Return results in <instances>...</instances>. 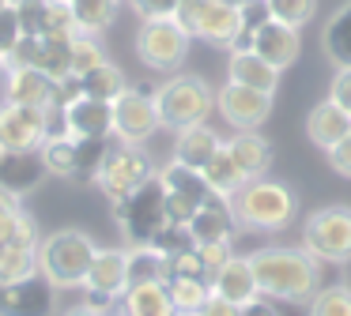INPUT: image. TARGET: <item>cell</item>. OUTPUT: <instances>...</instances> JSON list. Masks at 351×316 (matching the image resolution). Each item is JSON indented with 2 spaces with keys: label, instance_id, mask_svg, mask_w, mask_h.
<instances>
[{
  "label": "cell",
  "instance_id": "cell-1",
  "mask_svg": "<svg viewBox=\"0 0 351 316\" xmlns=\"http://www.w3.org/2000/svg\"><path fill=\"white\" fill-rule=\"evenodd\" d=\"M253 275H257L261 298L272 301H291V305H310L317 298V278H321V263L306 252L302 245L298 248H261L257 256H250Z\"/></svg>",
  "mask_w": 351,
  "mask_h": 316
},
{
  "label": "cell",
  "instance_id": "cell-2",
  "mask_svg": "<svg viewBox=\"0 0 351 316\" xmlns=\"http://www.w3.org/2000/svg\"><path fill=\"white\" fill-rule=\"evenodd\" d=\"M95 252H99V245L84 230H53L38 245V271L57 290H72V286H84Z\"/></svg>",
  "mask_w": 351,
  "mask_h": 316
},
{
  "label": "cell",
  "instance_id": "cell-3",
  "mask_svg": "<svg viewBox=\"0 0 351 316\" xmlns=\"http://www.w3.org/2000/svg\"><path fill=\"white\" fill-rule=\"evenodd\" d=\"M230 207H234V218L250 230H265V233H276L295 218V192L280 181H245L234 196H230Z\"/></svg>",
  "mask_w": 351,
  "mask_h": 316
},
{
  "label": "cell",
  "instance_id": "cell-4",
  "mask_svg": "<svg viewBox=\"0 0 351 316\" xmlns=\"http://www.w3.org/2000/svg\"><path fill=\"white\" fill-rule=\"evenodd\" d=\"M114 218H117V226H121V237L129 241V248L152 245L155 233L170 222V215H167V185L159 181V173H155L152 181H144L136 192H129L125 200H117L114 203Z\"/></svg>",
  "mask_w": 351,
  "mask_h": 316
},
{
  "label": "cell",
  "instance_id": "cell-5",
  "mask_svg": "<svg viewBox=\"0 0 351 316\" xmlns=\"http://www.w3.org/2000/svg\"><path fill=\"white\" fill-rule=\"evenodd\" d=\"M155 109H159L162 128L182 132L208 120V113L215 109V90L200 75H174L155 90Z\"/></svg>",
  "mask_w": 351,
  "mask_h": 316
},
{
  "label": "cell",
  "instance_id": "cell-6",
  "mask_svg": "<svg viewBox=\"0 0 351 316\" xmlns=\"http://www.w3.org/2000/svg\"><path fill=\"white\" fill-rule=\"evenodd\" d=\"M302 248L317 263H348L351 260V207L332 203L306 218L302 226Z\"/></svg>",
  "mask_w": 351,
  "mask_h": 316
},
{
  "label": "cell",
  "instance_id": "cell-7",
  "mask_svg": "<svg viewBox=\"0 0 351 316\" xmlns=\"http://www.w3.org/2000/svg\"><path fill=\"white\" fill-rule=\"evenodd\" d=\"M64 132L61 109H34V105H0V143L4 150H42L49 135Z\"/></svg>",
  "mask_w": 351,
  "mask_h": 316
},
{
  "label": "cell",
  "instance_id": "cell-8",
  "mask_svg": "<svg viewBox=\"0 0 351 316\" xmlns=\"http://www.w3.org/2000/svg\"><path fill=\"white\" fill-rule=\"evenodd\" d=\"M189 42V30L178 19H144L136 30V57L155 72H174L182 68Z\"/></svg>",
  "mask_w": 351,
  "mask_h": 316
},
{
  "label": "cell",
  "instance_id": "cell-9",
  "mask_svg": "<svg viewBox=\"0 0 351 316\" xmlns=\"http://www.w3.org/2000/svg\"><path fill=\"white\" fill-rule=\"evenodd\" d=\"M152 177H155L152 158H147L140 147H132V143H117V147H110V155H106V162H102L95 185L117 203L129 192H136V188L144 185V181H152Z\"/></svg>",
  "mask_w": 351,
  "mask_h": 316
},
{
  "label": "cell",
  "instance_id": "cell-10",
  "mask_svg": "<svg viewBox=\"0 0 351 316\" xmlns=\"http://www.w3.org/2000/svg\"><path fill=\"white\" fill-rule=\"evenodd\" d=\"M159 181L167 185V215H170V222L189 226V218L197 215V207H204L212 196H219L204 181V173L193 170V166H182V162H167L159 170Z\"/></svg>",
  "mask_w": 351,
  "mask_h": 316
},
{
  "label": "cell",
  "instance_id": "cell-11",
  "mask_svg": "<svg viewBox=\"0 0 351 316\" xmlns=\"http://www.w3.org/2000/svg\"><path fill=\"white\" fill-rule=\"evenodd\" d=\"M84 290L87 305L99 308V313H110V305L129 290V252L125 248H99L84 278Z\"/></svg>",
  "mask_w": 351,
  "mask_h": 316
},
{
  "label": "cell",
  "instance_id": "cell-12",
  "mask_svg": "<svg viewBox=\"0 0 351 316\" xmlns=\"http://www.w3.org/2000/svg\"><path fill=\"white\" fill-rule=\"evenodd\" d=\"M159 109H155V94L140 87H125L121 94L114 98V135L121 143H132L140 147L144 140H152L159 132Z\"/></svg>",
  "mask_w": 351,
  "mask_h": 316
},
{
  "label": "cell",
  "instance_id": "cell-13",
  "mask_svg": "<svg viewBox=\"0 0 351 316\" xmlns=\"http://www.w3.org/2000/svg\"><path fill=\"white\" fill-rule=\"evenodd\" d=\"M215 109H219V117L227 120L230 128L253 132V128H261L268 120V113H272V94L227 79L219 90H215Z\"/></svg>",
  "mask_w": 351,
  "mask_h": 316
},
{
  "label": "cell",
  "instance_id": "cell-14",
  "mask_svg": "<svg viewBox=\"0 0 351 316\" xmlns=\"http://www.w3.org/2000/svg\"><path fill=\"white\" fill-rule=\"evenodd\" d=\"M8 68H38L49 79L72 75V38H19L4 60Z\"/></svg>",
  "mask_w": 351,
  "mask_h": 316
},
{
  "label": "cell",
  "instance_id": "cell-15",
  "mask_svg": "<svg viewBox=\"0 0 351 316\" xmlns=\"http://www.w3.org/2000/svg\"><path fill=\"white\" fill-rule=\"evenodd\" d=\"M57 286L42 271L0 286V316H53Z\"/></svg>",
  "mask_w": 351,
  "mask_h": 316
},
{
  "label": "cell",
  "instance_id": "cell-16",
  "mask_svg": "<svg viewBox=\"0 0 351 316\" xmlns=\"http://www.w3.org/2000/svg\"><path fill=\"white\" fill-rule=\"evenodd\" d=\"M61 124L64 135H72V140H110L114 135V102L80 94L76 102L61 109Z\"/></svg>",
  "mask_w": 351,
  "mask_h": 316
},
{
  "label": "cell",
  "instance_id": "cell-17",
  "mask_svg": "<svg viewBox=\"0 0 351 316\" xmlns=\"http://www.w3.org/2000/svg\"><path fill=\"white\" fill-rule=\"evenodd\" d=\"M38 245H42L38 226H34V218L27 215L23 222H19L16 237L0 248V286L16 282V278H27V275L38 271Z\"/></svg>",
  "mask_w": 351,
  "mask_h": 316
},
{
  "label": "cell",
  "instance_id": "cell-18",
  "mask_svg": "<svg viewBox=\"0 0 351 316\" xmlns=\"http://www.w3.org/2000/svg\"><path fill=\"white\" fill-rule=\"evenodd\" d=\"M250 49L261 53L268 64L283 72V68H291L298 60V53H302V38H298V27H287V23H280V19H268V23H261V27L253 30Z\"/></svg>",
  "mask_w": 351,
  "mask_h": 316
},
{
  "label": "cell",
  "instance_id": "cell-19",
  "mask_svg": "<svg viewBox=\"0 0 351 316\" xmlns=\"http://www.w3.org/2000/svg\"><path fill=\"white\" fill-rule=\"evenodd\" d=\"M212 293H219L223 301H230V305H238V308L257 301L261 286H257V275H253L250 256H230V260L212 275Z\"/></svg>",
  "mask_w": 351,
  "mask_h": 316
},
{
  "label": "cell",
  "instance_id": "cell-20",
  "mask_svg": "<svg viewBox=\"0 0 351 316\" xmlns=\"http://www.w3.org/2000/svg\"><path fill=\"white\" fill-rule=\"evenodd\" d=\"M193 38L215 45V49H234L238 38H242V12L219 4V0H208V8L200 12L197 27H193Z\"/></svg>",
  "mask_w": 351,
  "mask_h": 316
},
{
  "label": "cell",
  "instance_id": "cell-21",
  "mask_svg": "<svg viewBox=\"0 0 351 316\" xmlns=\"http://www.w3.org/2000/svg\"><path fill=\"white\" fill-rule=\"evenodd\" d=\"M234 207L230 196H212L204 207H197V215L189 218V233L197 245H215V241H230L234 237Z\"/></svg>",
  "mask_w": 351,
  "mask_h": 316
},
{
  "label": "cell",
  "instance_id": "cell-22",
  "mask_svg": "<svg viewBox=\"0 0 351 316\" xmlns=\"http://www.w3.org/2000/svg\"><path fill=\"white\" fill-rule=\"evenodd\" d=\"M4 98L16 105H34V109H53V83L38 68H8L4 75Z\"/></svg>",
  "mask_w": 351,
  "mask_h": 316
},
{
  "label": "cell",
  "instance_id": "cell-23",
  "mask_svg": "<svg viewBox=\"0 0 351 316\" xmlns=\"http://www.w3.org/2000/svg\"><path fill=\"white\" fill-rule=\"evenodd\" d=\"M227 79L242 83V87H253V90H265V94H276V87H280V68H272L253 49H230Z\"/></svg>",
  "mask_w": 351,
  "mask_h": 316
},
{
  "label": "cell",
  "instance_id": "cell-24",
  "mask_svg": "<svg viewBox=\"0 0 351 316\" xmlns=\"http://www.w3.org/2000/svg\"><path fill=\"white\" fill-rule=\"evenodd\" d=\"M46 173L49 170L38 150H8L4 162H0V188H8L12 196H23L31 188H38Z\"/></svg>",
  "mask_w": 351,
  "mask_h": 316
},
{
  "label": "cell",
  "instance_id": "cell-25",
  "mask_svg": "<svg viewBox=\"0 0 351 316\" xmlns=\"http://www.w3.org/2000/svg\"><path fill=\"white\" fill-rule=\"evenodd\" d=\"M348 132H351V113H343L340 105L328 102V98L313 105L310 117H306V135H310V143L321 150H332Z\"/></svg>",
  "mask_w": 351,
  "mask_h": 316
},
{
  "label": "cell",
  "instance_id": "cell-26",
  "mask_svg": "<svg viewBox=\"0 0 351 316\" xmlns=\"http://www.w3.org/2000/svg\"><path fill=\"white\" fill-rule=\"evenodd\" d=\"M227 150L234 155V162H238V170L245 173V181L265 177L268 166H272V143H268L257 128H253V132H234L227 140Z\"/></svg>",
  "mask_w": 351,
  "mask_h": 316
},
{
  "label": "cell",
  "instance_id": "cell-27",
  "mask_svg": "<svg viewBox=\"0 0 351 316\" xmlns=\"http://www.w3.org/2000/svg\"><path fill=\"white\" fill-rule=\"evenodd\" d=\"M219 147H223V140H219L215 128H208V124L182 128V132H178V143H174V162L193 166V170H204Z\"/></svg>",
  "mask_w": 351,
  "mask_h": 316
},
{
  "label": "cell",
  "instance_id": "cell-28",
  "mask_svg": "<svg viewBox=\"0 0 351 316\" xmlns=\"http://www.w3.org/2000/svg\"><path fill=\"white\" fill-rule=\"evenodd\" d=\"M121 316H178L170 305L167 282H144V286H129L121 293Z\"/></svg>",
  "mask_w": 351,
  "mask_h": 316
},
{
  "label": "cell",
  "instance_id": "cell-29",
  "mask_svg": "<svg viewBox=\"0 0 351 316\" xmlns=\"http://www.w3.org/2000/svg\"><path fill=\"white\" fill-rule=\"evenodd\" d=\"M321 49L336 68H351V0L328 15L325 30H321Z\"/></svg>",
  "mask_w": 351,
  "mask_h": 316
},
{
  "label": "cell",
  "instance_id": "cell-30",
  "mask_svg": "<svg viewBox=\"0 0 351 316\" xmlns=\"http://www.w3.org/2000/svg\"><path fill=\"white\" fill-rule=\"evenodd\" d=\"M69 8H72V19H76L80 34H102L117 19L121 0H72Z\"/></svg>",
  "mask_w": 351,
  "mask_h": 316
},
{
  "label": "cell",
  "instance_id": "cell-31",
  "mask_svg": "<svg viewBox=\"0 0 351 316\" xmlns=\"http://www.w3.org/2000/svg\"><path fill=\"white\" fill-rule=\"evenodd\" d=\"M200 173H204V181H208V185H212L219 196H234L238 188L245 185V173L238 170V162H234V155L227 150V143L215 150V158H212V162H208Z\"/></svg>",
  "mask_w": 351,
  "mask_h": 316
},
{
  "label": "cell",
  "instance_id": "cell-32",
  "mask_svg": "<svg viewBox=\"0 0 351 316\" xmlns=\"http://www.w3.org/2000/svg\"><path fill=\"white\" fill-rule=\"evenodd\" d=\"M167 293L178 316H197L200 305L212 298V282H204V278H167Z\"/></svg>",
  "mask_w": 351,
  "mask_h": 316
},
{
  "label": "cell",
  "instance_id": "cell-33",
  "mask_svg": "<svg viewBox=\"0 0 351 316\" xmlns=\"http://www.w3.org/2000/svg\"><path fill=\"white\" fill-rule=\"evenodd\" d=\"M144 282H167V256L159 248H129V286Z\"/></svg>",
  "mask_w": 351,
  "mask_h": 316
},
{
  "label": "cell",
  "instance_id": "cell-34",
  "mask_svg": "<svg viewBox=\"0 0 351 316\" xmlns=\"http://www.w3.org/2000/svg\"><path fill=\"white\" fill-rule=\"evenodd\" d=\"M38 155H42V162H46V170L53 173V177L72 181V173H76V140H72V135H64V132L49 135Z\"/></svg>",
  "mask_w": 351,
  "mask_h": 316
},
{
  "label": "cell",
  "instance_id": "cell-35",
  "mask_svg": "<svg viewBox=\"0 0 351 316\" xmlns=\"http://www.w3.org/2000/svg\"><path fill=\"white\" fill-rule=\"evenodd\" d=\"M80 87H84V94L87 98H102V102H114L117 94H121L129 83H125V75H121V68L117 64H99L95 72H87V75H80Z\"/></svg>",
  "mask_w": 351,
  "mask_h": 316
},
{
  "label": "cell",
  "instance_id": "cell-36",
  "mask_svg": "<svg viewBox=\"0 0 351 316\" xmlns=\"http://www.w3.org/2000/svg\"><path fill=\"white\" fill-rule=\"evenodd\" d=\"M110 147H114L110 140H76V173H72V181H95L99 177Z\"/></svg>",
  "mask_w": 351,
  "mask_h": 316
},
{
  "label": "cell",
  "instance_id": "cell-37",
  "mask_svg": "<svg viewBox=\"0 0 351 316\" xmlns=\"http://www.w3.org/2000/svg\"><path fill=\"white\" fill-rule=\"evenodd\" d=\"M310 316H351V286L336 282L317 290V298L310 301Z\"/></svg>",
  "mask_w": 351,
  "mask_h": 316
},
{
  "label": "cell",
  "instance_id": "cell-38",
  "mask_svg": "<svg viewBox=\"0 0 351 316\" xmlns=\"http://www.w3.org/2000/svg\"><path fill=\"white\" fill-rule=\"evenodd\" d=\"M99 64H106V53H102V45L95 42V34H76L72 38V75H87L95 72Z\"/></svg>",
  "mask_w": 351,
  "mask_h": 316
},
{
  "label": "cell",
  "instance_id": "cell-39",
  "mask_svg": "<svg viewBox=\"0 0 351 316\" xmlns=\"http://www.w3.org/2000/svg\"><path fill=\"white\" fill-rule=\"evenodd\" d=\"M167 278H204V282H212V271H208L200 248L193 245L178 256H167Z\"/></svg>",
  "mask_w": 351,
  "mask_h": 316
},
{
  "label": "cell",
  "instance_id": "cell-40",
  "mask_svg": "<svg viewBox=\"0 0 351 316\" xmlns=\"http://www.w3.org/2000/svg\"><path fill=\"white\" fill-rule=\"evenodd\" d=\"M268 12L287 27H306L317 12V0H268Z\"/></svg>",
  "mask_w": 351,
  "mask_h": 316
},
{
  "label": "cell",
  "instance_id": "cell-41",
  "mask_svg": "<svg viewBox=\"0 0 351 316\" xmlns=\"http://www.w3.org/2000/svg\"><path fill=\"white\" fill-rule=\"evenodd\" d=\"M193 245H197V241H193V233H189L185 222H167L152 241V248H159L162 256H178V252H185V248H193Z\"/></svg>",
  "mask_w": 351,
  "mask_h": 316
},
{
  "label": "cell",
  "instance_id": "cell-42",
  "mask_svg": "<svg viewBox=\"0 0 351 316\" xmlns=\"http://www.w3.org/2000/svg\"><path fill=\"white\" fill-rule=\"evenodd\" d=\"M27 218V211L19 207V196H12L8 188H0V248L16 237L19 222Z\"/></svg>",
  "mask_w": 351,
  "mask_h": 316
},
{
  "label": "cell",
  "instance_id": "cell-43",
  "mask_svg": "<svg viewBox=\"0 0 351 316\" xmlns=\"http://www.w3.org/2000/svg\"><path fill=\"white\" fill-rule=\"evenodd\" d=\"M19 38H23V30H19L16 4H8L4 12H0V57H4V60H8V53L19 45Z\"/></svg>",
  "mask_w": 351,
  "mask_h": 316
},
{
  "label": "cell",
  "instance_id": "cell-44",
  "mask_svg": "<svg viewBox=\"0 0 351 316\" xmlns=\"http://www.w3.org/2000/svg\"><path fill=\"white\" fill-rule=\"evenodd\" d=\"M129 4L140 19H174L182 0H129Z\"/></svg>",
  "mask_w": 351,
  "mask_h": 316
},
{
  "label": "cell",
  "instance_id": "cell-45",
  "mask_svg": "<svg viewBox=\"0 0 351 316\" xmlns=\"http://www.w3.org/2000/svg\"><path fill=\"white\" fill-rule=\"evenodd\" d=\"M328 102H336L343 113H351V68H336L328 83Z\"/></svg>",
  "mask_w": 351,
  "mask_h": 316
},
{
  "label": "cell",
  "instance_id": "cell-46",
  "mask_svg": "<svg viewBox=\"0 0 351 316\" xmlns=\"http://www.w3.org/2000/svg\"><path fill=\"white\" fill-rule=\"evenodd\" d=\"M325 155H328V166H332V170L340 173V177H348V181H351V132L343 135V140L336 143L332 150H325Z\"/></svg>",
  "mask_w": 351,
  "mask_h": 316
},
{
  "label": "cell",
  "instance_id": "cell-47",
  "mask_svg": "<svg viewBox=\"0 0 351 316\" xmlns=\"http://www.w3.org/2000/svg\"><path fill=\"white\" fill-rule=\"evenodd\" d=\"M197 248H200V256H204V263H208V271H212V275L230 260V241H215V245H197Z\"/></svg>",
  "mask_w": 351,
  "mask_h": 316
},
{
  "label": "cell",
  "instance_id": "cell-48",
  "mask_svg": "<svg viewBox=\"0 0 351 316\" xmlns=\"http://www.w3.org/2000/svg\"><path fill=\"white\" fill-rule=\"evenodd\" d=\"M204 8H208V0H182V4H178L174 19L189 30V38H193V27H197V19H200V12H204Z\"/></svg>",
  "mask_w": 351,
  "mask_h": 316
},
{
  "label": "cell",
  "instance_id": "cell-49",
  "mask_svg": "<svg viewBox=\"0 0 351 316\" xmlns=\"http://www.w3.org/2000/svg\"><path fill=\"white\" fill-rule=\"evenodd\" d=\"M197 316H238V305H230V301H223L219 293H212V298L200 305Z\"/></svg>",
  "mask_w": 351,
  "mask_h": 316
},
{
  "label": "cell",
  "instance_id": "cell-50",
  "mask_svg": "<svg viewBox=\"0 0 351 316\" xmlns=\"http://www.w3.org/2000/svg\"><path fill=\"white\" fill-rule=\"evenodd\" d=\"M238 316H280V313H276L272 298H257V301H250V305L238 308Z\"/></svg>",
  "mask_w": 351,
  "mask_h": 316
},
{
  "label": "cell",
  "instance_id": "cell-51",
  "mask_svg": "<svg viewBox=\"0 0 351 316\" xmlns=\"http://www.w3.org/2000/svg\"><path fill=\"white\" fill-rule=\"evenodd\" d=\"M64 316H110V313H99V308H91V305H76V308H69Z\"/></svg>",
  "mask_w": 351,
  "mask_h": 316
},
{
  "label": "cell",
  "instance_id": "cell-52",
  "mask_svg": "<svg viewBox=\"0 0 351 316\" xmlns=\"http://www.w3.org/2000/svg\"><path fill=\"white\" fill-rule=\"evenodd\" d=\"M219 4H227V8H238V12H242L245 4H253V0H219Z\"/></svg>",
  "mask_w": 351,
  "mask_h": 316
},
{
  "label": "cell",
  "instance_id": "cell-53",
  "mask_svg": "<svg viewBox=\"0 0 351 316\" xmlns=\"http://www.w3.org/2000/svg\"><path fill=\"white\" fill-rule=\"evenodd\" d=\"M0 75H8V64H4V57H0Z\"/></svg>",
  "mask_w": 351,
  "mask_h": 316
},
{
  "label": "cell",
  "instance_id": "cell-54",
  "mask_svg": "<svg viewBox=\"0 0 351 316\" xmlns=\"http://www.w3.org/2000/svg\"><path fill=\"white\" fill-rule=\"evenodd\" d=\"M4 155H8V150H4V143H0V162H4Z\"/></svg>",
  "mask_w": 351,
  "mask_h": 316
},
{
  "label": "cell",
  "instance_id": "cell-55",
  "mask_svg": "<svg viewBox=\"0 0 351 316\" xmlns=\"http://www.w3.org/2000/svg\"><path fill=\"white\" fill-rule=\"evenodd\" d=\"M57 4H72V0H57Z\"/></svg>",
  "mask_w": 351,
  "mask_h": 316
}]
</instances>
